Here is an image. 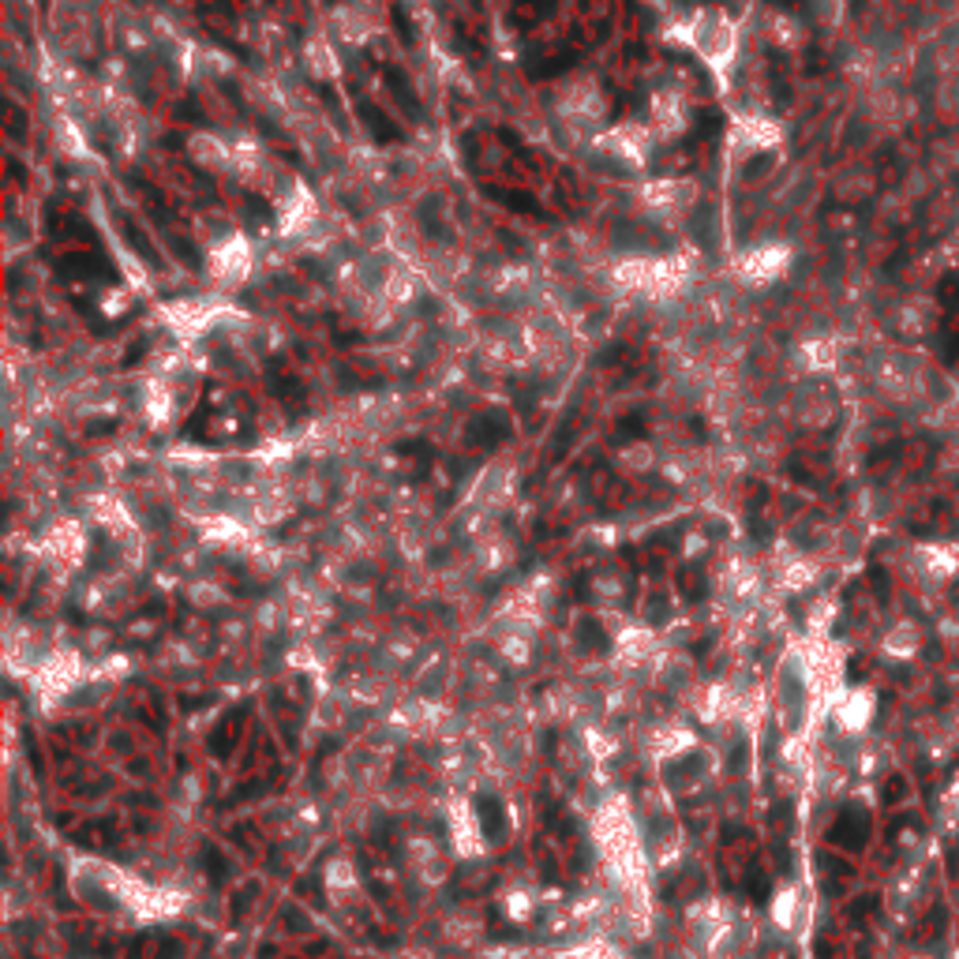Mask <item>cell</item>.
<instances>
[{
  "label": "cell",
  "mask_w": 959,
  "mask_h": 959,
  "mask_svg": "<svg viewBox=\"0 0 959 959\" xmlns=\"http://www.w3.org/2000/svg\"><path fill=\"white\" fill-rule=\"evenodd\" d=\"M679 38L705 60L716 79H727L738 57V27L723 8H697L679 23Z\"/></svg>",
  "instance_id": "6da1fadb"
},
{
  "label": "cell",
  "mask_w": 959,
  "mask_h": 959,
  "mask_svg": "<svg viewBox=\"0 0 959 959\" xmlns=\"http://www.w3.org/2000/svg\"><path fill=\"white\" fill-rule=\"evenodd\" d=\"M697 203V184L682 177H664V180H649L641 188V207L649 210L652 218L660 222H679L686 218Z\"/></svg>",
  "instance_id": "7a4b0ae2"
},
{
  "label": "cell",
  "mask_w": 959,
  "mask_h": 959,
  "mask_svg": "<svg viewBox=\"0 0 959 959\" xmlns=\"http://www.w3.org/2000/svg\"><path fill=\"white\" fill-rule=\"evenodd\" d=\"M251 266H255V251L251 240L244 233H233L229 240H222L218 248L207 251V274L214 285L222 289H237L251 278Z\"/></svg>",
  "instance_id": "3957f363"
},
{
  "label": "cell",
  "mask_w": 959,
  "mask_h": 959,
  "mask_svg": "<svg viewBox=\"0 0 959 959\" xmlns=\"http://www.w3.org/2000/svg\"><path fill=\"white\" fill-rule=\"evenodd\" d=\"M783 139L780 124L776 120L761 117V113H750V117H738L727 132V158L731 162H742V158H753V154H765Z\"/></svg>",
  "instance_id": "277c9868"
},
{
  "label": "cell",
  "mask_w": 959,
  "mask_h": 959,
  "mask_svg": "<svg viewBox=\"0 0 959 959\" xmlns=\"http://www.w3.org/2000/svg\"><path fill=\"white\" fill-rule=\"evenodd\" d=\"M652 139H656V135H652V128H645V124H615V128L596 135V147L607 150L615 162L630 165V169H641V165L649 162Z\"/></svg>",
  "instance_id": "5b68a950"
},
{
  "label": "cell",
  "mask_w": 959,
  "mask_h": 959,
  "mask_svg": "<svg viewBox=\"0 0 959 959\" xmlns=\"http://www.w3.org/2000/svg\"><path fill=\"white\" fill-rule=\"evenodd\" d=\"M787 263H791V251L780 248V244H765V248L742 251L735 259V274L742 285L761 289V285H772V281L780 278L783 270H787Z\"/></svg>",
  "instance_id": "8992f818"
},
{
  "label": "cell",
  "mask_w": 959,
  "mask_h": 959,
  "mask_svg": "<svg viewBox=\"0 0 959 959\" xmlns=\"http://www.w3.org/2000/svg\"><path fill=\"white\" fill-rule=\"evenodd\" d=\"M330 19H334V34L349 45H364L371 34L379 30V15H375V8L364 4V0H345V4L334 8Z\"/></svg>",
  "instance_id": "52a82bcc"
},
{
  "label": "cell",
  "mask_w": 959,
  "mask_h": 959,
  "mask_svg": "<svg viewBox=\"0 0 959 959\" xmlns=\"http://www.w3.org/2000/svg\"><path fill=\"white\" fill-rule=\"evenodd\" d=\"M188 154L199 169L210 173H233V143H225L222 135L214 132H195L188 139Z\"/></svg>",
  "instance_id": "ba28073f"
},
{
  "label": "cell",
  "mask_w": 959,
  "mask_h": 959,
  "mask_svg": "<svg viewBox=\"0 0 959 959\" xmlns=\"http://www.w3.org/2000/svg\"><path fill=\"white\" fill-rule=\"evenodd\" d=\"M686 120H690V113H686V98H682L679 90L656 94V102H652V132L679 135L682 128H686Z\"/></svg>",
  "instance_id": "9c48e42d"
},
{
  "label": "cell",
  "mask_w": 959,
  "mask_h": 959,
  "mask_svg": "<svg viewBox=\"0 0 959 959\" xmlns=\"http://www.w3.org/2000/svg\"><path fill=\"white\" fill-rule=\"evenodd\" d=\"M304 68H308V75H315V79H338L341 60H338V49L330 45V38H323V34L308 38V45H304Z\"/></svg>",
  "instance_id": "30bf717a"
},
{
  "label": "cell",
  "mask_w": 959,
  "mask_h": 959,
  "mask_svg": "<svg viewBox=\"0 0 959 959\" xmlns=\"http://www.w3.org/2000/svg\"><path fill=\"white\" fill-rule=\"evenodd\" d=\"M510 487H514V473H510L502 461H495V465H487L484 473L476 476L473 499L476 502H502L506 495H510Z\"/></svg>",
  "instance_id": "8fae6325"
},
{
  "label": "cell",
  "mask_w": 959,
  "mask_h": 959,
  "mask_svg": "<svg viewBox=\"0 0 959 959\" xmlns=\"http://www.w3.org/2000/svg\"><path fill=\"white\" fill-rule=\"evenodd\" d=\"M866 836H870V817H866V810H858V806L843 810L840 821H836L832 832H828V840L843 843V847H862Z\"/></svg>",
  "instance_id": "7c38bea8"
},
{
  "label": "cell",
  "mask_w": 959,
  "mask_h": 959,
  "mask_svg": "<svg viewBox=\"0 0 959 959\" xmlns=\"http://www.w3.org/2000/svg\"><path fill=\"white\" fill-rule=\"evenodd\" d=\"M828 416H832V401H828L825 394H802V398H798V420H802L806 428H825Z\"/></svg>",
  "instance_id": "4fadbf2b"
},
{
  "label": "cell",
  "mask_w": 959,
  "mask_h": 959,
  "mask_svg": "<svg viewBox=\"0 0 959 959\" xmlns=\"http://www.w3.org/2000/svg\"><path fill=\"white\" fill-rule=\"evenodd\" d=\"M622 469H630V473H649L652 465H656V446L652 443H634L626 446L619 454Z\"/></svg>",
  "instance_id": "5bb4252c"
},
{
  "label": "cell",
  "mask_w": 959,
  "mask_h": 959,
  "mask_svg": "<svg viewBox=\"0 0 959 959\" xmlns=\"http://www.w3.org/2000/svg\"><path fill=\"white\" fill-rule=\"evenodd\" d=\"M476 806H480V817H484L487 825V836H502V810L495 798H476Z\"/></svg>",
  "instance_id": "9a60e30c"
},
{
  "label": "cell",
  "mask_w": 959,
  "mask_h": 959,
  "mask_svg": "<svg viewBox=\"0 0 959 959\" xmlns=\"http://www.w3.org/2000/svg\"><path fill=\"white\" fill-rule=\"evenodd\" d=\"M233 731H237V720L229 716V720H225V727H222V731H218V738H214V750H218V757H225V753H229V742H233Z\"/></svg>",
  "instance_id": "2e32d148"
}]
</instances>
